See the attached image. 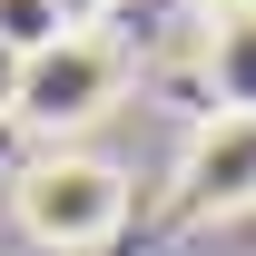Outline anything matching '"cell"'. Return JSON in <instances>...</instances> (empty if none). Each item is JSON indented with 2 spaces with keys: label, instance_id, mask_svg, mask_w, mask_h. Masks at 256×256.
Here are the masks:
<instances>
[{
  "label": "cell",
  "instance_id": "1",
  "mask_svg": "<svg viewBox=\"0 0 256 256\" xmlns=\"http://www.w3.org/2000/svg\"><path fill=\"white\" fill-rule=\"evenodd\" d=\"M10 217H20V236L50 256H89L118 236L128 217V178L108 158H89V148H40V158H20V178H10Z\"/></svg>",
  "mask_w": 256,
  "mask_h": 256
},
{
  "label": "cell",
  "instance_id": "2",
  "mask_svg": "<svg viewBox=\"0 0 256 256\" xmlns=\"http://www.w3.org/2000/svg\"><path fill=\"white\" fill-rule=\"evenodd\" d=\"M128 60L108 50L98 30H69L60 50H40L30 69H20V98H10V118L30 128L40 148H79V128L108 118V98H118Z\"/></svg>",
  "mask_w": 256,
  "mask_h": 256
},
{
  "label": "cell",
  "instance_id": "3",
  "mask_svg": "<svg viewBox=\"0 0 256 256\" xmlns=\"http://www.w3.org/2000/svg\"><path fill=\"white\" fill-rule=\"evenodd\" d=\"M178 207L188 217H246L256 207V118L246 108H207L178 148Z\"/></svg>",
  "mask_w": 256,
  "mask_h": 256
},
{
  "label": "cell",
  "instance_id": "4",
  "mask_svg": "<svg viewBox=\"0 0 256 256\" xmlns=\"http://www.w3.org/2000/svg\"><path fill=\"white\" fill-rule=\"evenodd\" d=\"M197 79H207V108H246L256 118V10H217L207 20Z\"/></svg>",
  "mask_w": 256,
  "mask_h": 256
},
{
  "label": "cell",
  "instance_id": "5",
  "mask_svg": "<svg viewBox=\"0 0 256 256\" xmlns=\"http://www.w3.org/2000/svg\"><path fill=\"white\" fill-rule=\"evenodd\" d=\"M69 30H79V20H69V0H0V40H10L20 60H40V50H60Z\"/></svg>",
  "mask_w": 256,
  "mask_h": 256
},
{
  "label": "cell",
  "instance_id": "6",
  "mask_svg": "<svg viewBox=\"0 0 256 256\" xmlns=\"http://www.w3.org/2000/svg\"><path fill=\"white\" fill-rule=\"evenodd\" d=\"M20 69H30V60H20V50L0 40V118H10V98H20Z\"/></svg>",
  "mask_w": 256,
  "mask_h": 256
},
{
  "label": "cell",
  "instance_id": "7",
  "mask_svg": "<svg viewBox=\"0 0 256 256\" xmlns=\"http://www.w3.org/2000/svg\"><path fill=\"white\" fill-rule=\"evenodd\" d=\"M197 10H207V20H217V10H256V0H197Z\"/></svg>",
  "mask_w": 256,
  "mask_h": 256
},
{
  "label": "cell",
  "instance_id": "8",
  "mask_svg": "<svg viewBox=\"0 0 256 256\" xmlns=\"http://www.w3.org/2000/svg\"><path fill=\"white\" fill-rule=\"evenodd\" d=\"M89 10H98V0H69V20H79V30H89Z\"/></svg>",
  "mask_w": 256,
  "mask_h": 256
}]
</instances>
